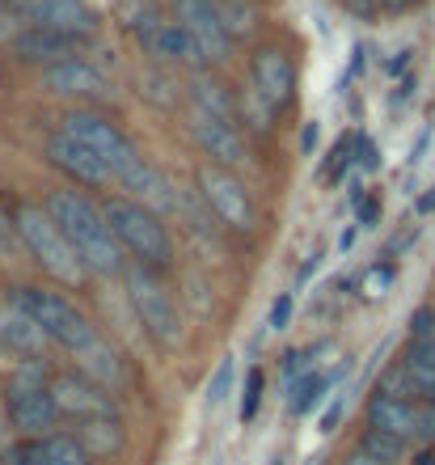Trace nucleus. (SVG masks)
I'll return each mask as SVG.
<instances>
[{"instance_id":"f257e3e1","label":"nucleus","mask_w":435,"mask_h":465,"mask_svg":"<svg viewBox=\"0 0 435 465\" xmlns=\"http://www.w3.org/2000/svg\"><path fill=\"white\" fill-rule=\"evenodd\" d=\"M43 208L55 221V229L64 232V242L76 250L89 275H102V280L123 275L127 258H123L119 242H114L106 216H102V203H94V195L76 191V186H55L43 195Z\"/></svg>"},{"instance_id":"f03ea898","label":"nucleus","mask_w":435,"mask_h":465,"mask_svg":"<svg viewBox=\"0 0 435 465\" xmlns=\"http://www.w3.org/2000/svg\"><path fill=\"white\" fill-rule=\"evenodd\" d=\"M9 301L22 309L25 318L35 322L38 331H43V339H47V343H55L60 351L73 355V360H76V355H85L89 347L102 339L97 322L89 318L85 309L76 305L68 292H60V288H43V283H17V288L9 292Z\"/></svg>"},{"instance_id":"7ed1b4c3","label":"nucleus","mask_w":435,"mask_h":465,"mask_svg":"<svg viewBox=\"0 0 435 465\" xmlns=\"http://www.w3.org/2000/svg\"><path fill=\"white\" fill-rule=\"evenodd\" d=\"M102 216H106L123 258H132V267L165 271L173 262V237L165 229V216L144 208L132 195H106L102 199Z\"/></svg>"},{"instance_id":"20e7f679","label":"nucleus","mask_w":435,"mask_h":465,"mask_svg":"<svg viewBox=\"0 0 435 465\" xmlns=\"http://www.w3.org/2000/svg\"><path fill=\"white\" fill-rule=\"evenodd\" d=\"M13 229H17V245H22L25 254L35 258L38 271H47L55 283L64 288H81L89 280V271L81 267V258L68 242H64V232L55 229V221L47 216L43 203H17L13 212Z\"/></svg>"},{"instance_id":"39448f33","label":"nucleus","mask_w":435,"mask_h":465,"mask_svg":"<svg viewBox=\"0 0 435 465\" xmlns=\"http://www.w3.org/2000/svg\"><path fill=\"white\" fill-rule=\"evenodd\" d=\"M0 406H5V419L17 436H43V431H55V402H51V372L43 360H22V364L9 372L5 390H0Z\"/></svg>"},{"instance_id":"423d86ee","label":"nucleus","mask_w":435,"mask_h":465,"mask_svg":"<svg viewBox=\"0 0 435 465\" xmlns=\"http://www.w3.org/2000/svg\"><path fill=\"white\" fill-rule=\"evenodd\" d=\"M123 288H127V301H132V313L140 318L153 339L161 347H173L182 343V313H178V301H173L170 283L161 280V271H148V267H123Z\"/></svg>"},{"instance_id":"0eeeda50","label":"nucleus","mask_w":435,"mask_h":465,"mask_svg":"<svg viewBox=\"0 0 435 465\" xmlns=\"http://www.w3.org/2000/svg\"><path fill=\"white\" fill-rule=\"evenodd\" d=\"M194 186H199V199L212 208V216H216L220 224H229V229H237V232L254 229V221H258L254 195L245 191V183H242V173L237 170L199 161V165H194Z\"/></svg>"},{"instance_id":"6e6552de","label":"nucleus","mask_w":435,"mask_h":465,"mask_svg":"<svg viewBox=\"0 0 435 465\" xmlns=\"http://www.w3.org/2000/svg\"><path fill=\"white\" fill-rule=\"evenodd\" d=\"M51 402H55V419H68L73 428L76 423H94V419L119 415V406H114L106 385H97L81 368L51 372Z\"/></svg>"},{"instance_id":"1a4fd4ad","label":"nucleus","mask_w":435,"mask_h":465,"mask_svg":"<svg viewBox=\"0 0 435 465\" xmlns=\"http://www.w3.org/2000/svg\"><path fill=\"white\" fill-rule=\"evenodd\" d=\"M132 30H135V43L144 47V55H153L161 68H170V64L173 68H186V73L207 68L199 47H194V38L186 35L178 22H170V17H161V13H140L132 22Z\"/></svg>"},{"instance_id":"9d476101","label":"nucleus","mask_w":435,"mask_h":465,"mask_svg":"<svg viewBox=\"0 0 435 465\" xmlns=\"http://www.w3.org/2000/svg\"><path fill=\"white\" fill-rule=\"evenodd\" d=\"M186 132H191L194 148H199L212 165H224V170H242V165H250V140H245L242 123L212 119V114H203V111H194L191 106Z\"/></svg>"},{"instance_id":"9b49d317","label":"nucleus","mask_w":435,"mask_h":465,"mask_svg":"<svg viewBox=\"0 0 435 465\" xmlns=\"http://www.w3.org/2000/svg\"><path fill=\"white\" fill-rule=\"evenodd\" d=\"M38 85L51 98H73V102H106L114 89H110V76L89 64L85 55H73V60H60L51 68H38Z\"/></svg>"},{"instance_id":"f8f14e48","label":"nucleus","mask_w":435,"mask_h":465,"mask_svg":"<svg viewBox=\"0 0 435 465\" xmlns=\"http://www.w3.org/2000/svg\"><path fill=\"white\" fill-rule=\"evenodd\" d=\"M250 89L271 106L275 114H283L296 102V64L283 47H254L250 55Z\"/></svg>"},{"instance_id":"ddd939ff","label":"nucleus","mask_w":435,"mask_h":465,"mask_svg":"<svg viewBox=\"0 0 435 465\" xmlns=\"http://www.w3.org/2000/svg\"><path fill=\"white\" fill-rule=\"evenodd\" d=\"M9 9L17 13L22 25H47V30H64V35H97V9L89 0H9Z\"/></svg>"},{"instance_id":"4468645a","label":"nucleus","mask_w":435,"mask_h":465,"mask_svg":"<svg viewBox=\"0 0 435 465\" xmlns=\"http://www.w3.org/2000/svg\"><path fill=\"white\" fill-rule=\"evenodd\" d=\"M94 38H81V35H64V30H47V25H22L17 35L5 43L9 60L17 64H35V68H51L60 60H73L81 51L89 47Z\"/></svg>"},{"instance_id":"2eb2a0df","label":"nucleus","mask_w":435,"mask_h":465,"mask_svg":"<svg viewBox=\"0 0 435 465\" xmlns=\"http://www.w3.org/2000/svg\"><path fill=\"white\" fill-rule=\"evenodd\" d=\"M170 22H178L194 38V47H199L207 68H220L232 55V38L224 35V25L216 22L207 0H170Z\"/></svg>"},{"instance_id":"dca6fc26","label":"nucleus","mask_w":435,"mask_h":465,"mask_svg":"<svg viewBox=\"0 0 435 465\" xmlns=\"http://www.w3.org/2000/svg\"><path fill=\"white\" fill-rule=\"evenodd\" d=\"M381 390L398 393V398H414V402H435V347L410 339L406 355L385 372Z\"/></svg>"},{"instance_id":"f3484780","label":"nucleus","mask_w":435,"mask_h":465,"mask_svg":"<svg viewBox=\"0 0 435 465\" xmlns=\"http://www.w3.org/2000/svg\"><path fill=\"white\" fill-rule=\"evenodd\" d=\"M47 161L73 186H85V191H102V186L114 183L110 170H106V161L97 157V153H89L85 144H76L73 135H64V132H55L47 140Z\"/></svg>"},{"instance_id":"a211bd4d","label":"nucleus","mask_w":435,"mask_h":465,"mask_svg":"<svg viewBox=\"0 0 435 465\" xmlns=\"http://www.w3.org/2000/svg\"><path fill=\"white\" fill-rule=\"evenodd\" d=\"M9 465H94V457L73 431H43V436H25L13 444Z\"/></svg>"},{"instance_id":"6ab92c4d","label":"nucleus","mask_w":435,"mask_h":465,"mask_svg":"<svg viewBox=\"0 0 435 465\" xmlns=\"http://www.w3.org/2000/svg\"><path fill=\"white\" fill-rule=\"evenodd\" d=\"M368 428L376 431H389V436H398V440H419L423 436V402H414V398H398V393H385L376 390L368 398Z\"/></svg>"},{"instance_id":"aec40b11","label":"nucleus","mask_w":435,"mask_h":465,"mask_svg":"<svg viewBox=\"0 0 435 465\" xmlns=\"http://www.w3.org/2000/svg\"><path fill=\"white\" fill-rule=\"evenodd\" d=\"M0 347H9V351L22 355V360H43V347H47L43 331L13 305L9 296L0 301Z\"/></svg>"},{"instance_id":"412c9836","label":"nucleus","mask_w":435,"mask_h":465,"mask_svg":"<svg viewBox=\"0 0 435 465\" xmlns=\"http://www.w3.org/2000/svg\"><path fill=\"white\" fill-rule=\"evenodd\" d=\"M207 5L216 13V22L224 25V35L232 38V47L250 43L258 35V25H262V13H258L254 0H207Z\"/></svg>"},{"instance_id":"4be33fe9","label":"nucleus","mask_w":435,"mask_h":465,"mask_svg":"<svg viewBox=\"0 0 435 465\" xmlns=\"http://www.w3.org/2000/svg\"><path fill=\"white\" fill-rule=\"evenodd\" d=\"M76 440L85 444V453L94 457H110V453H119L123 449V428H119V415H110V419H94V423H76L73 431Z\"/></svg>"},{"instance_id":"5701e85b","label":"nucleus","mask_w":435,"mask_h":465,"mask_svg":"<svg viewBox=\"0 0 435 465\" xmlns=\"http://www.w3.org/2000/svg\"><path fill=\"white\" fill-rule=\"evenodd\" d=\"M326 390H330V377L326 372H301V377H292L288 381V411L296 419L301 415H309V411H313L317 402H321V398H326Z\"/></svg>"},{"instance_id":"b1692460","label":"nucleus","mask_w":435,"mask_h":465,"mask_svg":"<svg viewBox=\"0 0 435 465\" xmlns=\"http://www.w3.org/2000/svg\"><path fill=\"white\" fill-rule=\"evenodd\" d=\"M355 449H360V453H368L372 461H381V465H398L401 457H406V440L389 436V431H376V428H363Z\"/></svg>"},{"instance_id":"393cba45","label":"nucleus","mask_w":435,"mask_h":465,"mask_svg":"<svg viewBox=\"0 0 435 465\" xmlns=\"http://www.w3.org/2000/svg\"><path fill=\"white\" fill-rule=\"evenodd\" d=\"M326 351V343H309V347H301V351H288L283 355V377H301V372H313V355H321Z\"/></svg>"},{"instance_id":"a878e982","label":"nucleus","mask_w":435,"mask_h":465,"mask_svg":"<svg viewBox=\"0 0 435 465\" xmlns=\"http://www.w3.org/2000/svg\"><path fill=\"white\" fill-rule=\"evenodd\" d=\"M258 406H262V368H250V377H245V398H242V423L258 415Z\"/></svg>"},{"instance_id":"bb28decb","label":"nucleus","mask_w":435,"mask_h":465,"mask_svg":"<svg viewBox=\"0 0 435 465\" xmlns=\"http://www.w3.org/2000/svg\"><path fill=\"white\" fill-rule=\"evenodd\" d=\"M347 165H351V135H347V140H339V144H334V153H330V161H326V183H339L342 173H347Z\"/></svg>"},{"instance_id":"cd10ccee","label":"nucleus","mask_w":435,"mask_h":465,"mask_svg":"<svg viewBox=\"0 0 435 465\" xmlns=\"http://www.w3.org/2000/svg\"><path fill=\"white\" fill-rule=\"evenodd\" d=\"M393 275H398V267H393V262H385V267H372L368 271V275H363V292L372 296H385V288H389V280H393Z\"/></svg>"},{"instance_id":"c85d7f7f","label":"nucleus","mask_w":435,"mask_h":465,"mask_svg":"<svg viewBox=\"0 0 435 465\" xmlns=\"http://www.w3.org/2000/svg\"><path fill=\"white\" fill-rule=\"evenodd\" d=\"M410 334H414V343H431L435 347V309H419V313H414Z\"/></svg>"},{"instance_id":"c756f323","label":"nucleus","mask_w":435,"mask_h":465,"mask_svg":"<svg viewBox=\"0 0 435 465\" xmlns=\"http://www.w3.org/2000/svg\"><path fill=\"white\" fill-rule=\"evenodd\" d=\"M351 165H360V170H376V144L368 135H351Z\"/></svg>"},{"instance_id":"7c9ffc66","label":"nucleus","mask_w":435,"mask_h":465,"mask_svg":"<svg viewBox=\"0 0 435 465\" xmlns=\"http://www.w3.org/2000/svg\"><path fill=\"white\" fill-rule=\"evenodd\" d=\"M339 5L351 17H360V22H376V17H381V5H376V0H339Z\"/></svg>"},{"instance_id":"2f4dec72","label":"nucleus","mask_w":435,"mask_h":465,"mask_svg":"<svg viewBox=\"0 0 435 465\" xmlns=\"http://www.w3.org/2000/svg\"><path fill=\"white\" fill-rule=\"evenodd\" d=\"M292 301H296V292H283L275 301V305H271V331H283V326H288V318H292Z\"/></svg>"},{"instance_id":"473e14b6","label":"nucleus","mask_w":435,"mask_h":465,"mask_svg":"<svg viewBox=\"0 0 435 465\" xmlns=\"http://www.w3.org/2000/svg\"><path fill=\"white\" fill-rule=\"evenodd\" d=\"M229 381H232V355L224 360V364H220V372H216V381H212V393H207V398H212V402H220V398H224V385H229Z\"/></svg>"},{"instance_id":"72a5a7b5","label":"nucleus","mask_w":435,"mask_h":465,"mask_svg":"<svg viewBox=\"0 0 435 465\" xmlns=\"http://www.w3.org/2000/svg\"><path fill=\"white\" fill-rule=\"evenodd\" d=\"M13 242H17V229H13V216L5 208H0V250H13Z\"/></svg>"},{"instance_id":"f704fd0d","label":"nucleus","mask_w":435,"mask_h":465,"mask_svg":"<svg viewBox=\"0 0 435 465\" xmlns=\"http://www.w3.org/2000/svg\"><path fill=\"white\" fill-rule=\"evenodd\" d=\"M423 436L435 440V402H423Z\"/></svg>"},{"instance_id":"c9c22d12","label":"nucleus","mask_w":435,"mask_h":465,"mask_svg":"<svg viewBox=\"0 0 435 465\" xmlns=\"http://www.w3.org/2000/svg\"><path fill=\"white\" fill-rule=\"evenodd\" d=\"M431 212H435V186L427 191L423 199H419V216H431Z\"/></svg>"},{"instance_id":"e433bc0d","label":"nucleus","mask_w":435,"mask_h":465,"mask_svg":"<svg viewBox=\"0 0 435 465\" xmlns=\"http://www.w3.org/2000/svg\"><path fill=\"white\" fill-rule=\"evenodd\" d=\"M347 465H381V461H372V457H368V453H360V449H351Z\"/></svg>"},{"instance_id":"4c0bfd02","label":"nucleus","mask_w":435,"mask_h":465,"mask_svg":"<svg viewBox=\"0 0 435 465\" xmlns=\"http://www.w3.org/2000/svg\"><path fill=\"white\" fill-rule=\"evenodd\" d=\"M406 64H410V51H401L398 60H389V73H398V68H406Z\"/></svg>"},{"instance_id":"58836bf2","label":"nucleus","mask_w":435,"mask_h":465,"mask_svg":"<svg viewBox=\"0 0 435 465\" xmlns=\"http://www.w3.org/2000/svg\"><path fill=\"white\" fill-rule=\"evenodd\" d=\"M376 221V203H368V208H360V224H372Z\"/></svg>"},{"instance_id":"ea45409f","label":"nucleus","mask_w":435,"mask_h":465,"mask_svg":"<svg viewBox=\"0 0 435 465\" xmlns=\"http://www.w3.org/2000/svg\"><path fill=\"white\" fill-rule=\"evenodd\" d=\"M419 465H435V449H431V453H423V457H419Z\"/></svg>"},{"instance_id":"a19ab883","label":"nucleus","mask_w":435,"mask_h":465,"mask_svg":"<svg viewBox=\"0 0 435 465\" xmlns=\"http://www.w3.org/2000/svg\"><path fill=\"white\" fill-rule=\"evenodd\" d=\"M5 428H9V419H5V406H0V436H5Z\"/></svg>"}]
</instances>
